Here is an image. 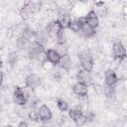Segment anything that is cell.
Here are the masks:
<instances>
[{"label": "cell", "instance_id": "obj_6", "mask_svg": "<svg viewBox=\"0 0 127 127\" xmlns=\"http://www.w3.org/2000/svg\"><path fill=\"white\" fill-rule=\"evenodd\" d=\"M42 84V78L39 74L37 73H30L26 78H25V85L26 87L34 90L38 88Z\"/></svg>", "mask_w": 127, "mask_h": 127}, {"label": "cell", "instance_id": "obj_5", "mask_svg": "<svg viewBox=\"0 0 127 127\" xmlns=\"http://www.w3.org/2000/svg\"><path fill=\"white\" fill-rule=\"evenodd\" d=\"M112 55L117 61H122L127 57V51L121 42H115L112 45Z\"/></svg>", "mask_w": 127, "mask_h": 127}, {"label": "cell", "instance_id": "obj_15", "mask_svg": "<svg viewBox=\"0 0 127 127\" xmlns=\"http://www.w3.org/2000/svg\"><path fill=\"white\" fill-rule=\"evenodd\" d=\"M58 20L60 21V23H61V25H62V27L64 29H68V26H69V24L71 22V17H70V15L68 13L64 12V13H62L60 15Z\"/></svg>", "mask_w": 127, "mask_h": 127}, {"label": "cell", "instance_id": "obj_2", "mask_svg": "<svg viewBox=\"0 0 127 127\" xmlns=\"http://www.w3.org/2000/svg\"><path fill=\"white\" fill-rule=\"evenodd\" d=\"M27 53H28V56L31 60H37L40 58V56L42 54L46 53L45 46L39 44L36 41H32L27 48Z\"/></svg>", "mask_w": 127, "mask_h": 127}, {"label": "cell", "instance_id": "obj_1", "mask_svg": "<svg viewBox=\"0 0 127 127\" xmlns=\"http://www.w3.org/2000/svg\"><path fill=\"white\" fill-rule=\"evenodd\" d=\"M77 58L80 63L81 68L88 72H91L94 67V60L91 51L89 49H84L78 53Z\"/></svg>", "mask_w": 127, "mask_h": 127}, {"label": "cell", "instance_id": "obj_21", "mask_svg": "<svg viewBox=\"0 0 127 127\" xmlns=\"http://www.w3.org/2000/svg\"><path fill=\"white\" fill-rule=\"evenodd\" d=\"M30 43L31 42H28L24 38L19 37L18 40H17V42H16V45H17L18 50H27V48H28V46H29Z\"/></svg>", "mask_w": 127, "mask_h": 127}, {"label": "cell", "instance_id": "obj_4", "mask_svg": "<svg viewBox=\"0 0 127 127\" xmlns=\"http://www.w3.org/2000/svg\"><path fill=\"white\" fill-rule=\"evenodd\" d=\"M64 28L62 27L60 21L59 20H55V21H53V22H51V23L48 24V26L46 27V30L45 31H46V33H47V35H48L49 38L57 40L59 33Z\"/></svg>", "mask_w": 127, "mask_h": 127}, {"label": "cell", "instance_id": "obj_24", "mask_svg": "<svg viewBox=\"0 0 127 127\" xmlns=\"http://www.w3.org/2000/svg\"><path fill=\"white\" fill-rule=\"evenodd\" d=\"M28 117H29V119L31 120V121H34V122H37V121H39L40 119H39V114H38V110H31V111H29V113H28Z\"/></svg>", "mask_w": 127, "mask_h": 127}, {"label": "cell", "instance_id": "obj_23", "mask_svg": "<svg viewBox=\"0 0 127 127\" xmlns=\"http://www.w3.org/2000/svg\"><path fill=\"white\" fill-rule=\"evenodd\" d=\"M55 50L59 53V55H60L61 57H64V56L68 55V54H67V48H66V46H65L64 44H58Z\"/></svg>", "mask_w": 127, "mask_h": 127}, {"label": "cell", "instance_id": "obj_16", "mask_svg": "<svg viewBox=\"0 0 127 127\" xmlns=\"http://www.w3.org/2000/svg\"><path fill=\"white\" fill-rule=\"evenodd\" d=\"M59 65H60L62 68H64V70L68 71V70L70 69V67H71V60H70V57H69L68 55L62 57Z\"/></svg>", "mask_w": 127, "mask_h": 127}, {"label": "cell", "instance_id": "obj_17", "mask_svg": "<svg viewBox=\"0 0 127 127\" xmlns=\"http://www.w3.org/2000/svg\"><path fill=\"white\" fill-rule=\"evenodd\" d=\"M22 38H24L25 40H27L28 42H32V40L34 41L35 40V37H36V32L33 31L32 29L30 28H26L23 30L22 32V35H21Z\"/></svg>", "mask_w": 127, "mask_h": 127}, {"label": "cell", "instance_id": "obj_20", "mask_svg": "<svg viewBox=\"0 0 127 127\" xmlns=\"http://www.w3.org/2000/svg\"><path fill=\"white\" fill-rule=\"evenodd\" d=\"M56 103H57V107H58L61 111L64 112V111L69 110V105H68V103H67L64 99H63V98H58L57 101H56Z\"/></svg>", "mask_w": 127, "mask_h": 127}, {"label": "cell", "instance_id": "obj_22", "mask_svg": "<svg viewBox=\"0 0 127 127\" xmlns=\"http://www.w3.org/2000/svg\"><path fill=\"white\" fill-rule=\"evenodd\" d=\"M17 61H18V54L16 52H11L7 57V63L9 64V65L14 66Z\"/></svg>", "mask_w": 127, "mask_h": 127}, {"label": "cell", "instance_id": "obj_14", "mask_svg": "<svg viewBox=\"0 0 127 127\" xmlns=\"http://www.w3.org/2000/svg\"><path fill=\"white\" fill-rule=\"evenodd\" d=\"M83 114H84V113H83V111H82V108H81L79 105L74 106V107H72V108H69V110H68V116H69V118H70L74 123H75Z\"/></svg>", "mask_w": 127, "mask_h": 127}, {"label": "cell", "instance_id": "obj_26", "mask_svg": "<svg viewBox=\"0 0 127 127\" xmlns=\"http://www.w3.org/2000/svg\"><path fill=\"white\" fill-rule=\"evenodd\" d=\"M5 127H12V125H6Z\"/></svg>", "mask_w": 127, "mask_h": 127}, {"label": "cell", "instance_id": "obj_25", "mask_svg": "<svg viewBox=\"0 0 127 127\" xmlns=\"http://www.w3.org/2000/svg\"><path fill=\"white\" fill-rule=\"evenodd\" d=\"M17 127H29V125L27 124V122H25V121H20L19 123H18V126Z\"/></svg>", "mask_w": 127, "mask_h": 127}, {"label": "cell", "instance_id": "obj_12", "mask_svg": "<svg viewBox=\"0 0 127 127\" xmlns=\"http://www.w3.org/2000/svg\"><path fill=\"white\" fill-rule=\"evenodd\" d=\"M76 79H77V82H80V83H83L85 85H89L92 81V77H91V74L90 72L84 70V69H79L76 73Z\"/></svg>", "mask_w": 127, "mask_h": 127}, {"label": "cell", "instance_id": "obj_8", "mask_svg": "<svg viewBox=\"0 0 127 127\" xmlns=\"http://www.w3.org/2000/svg\"><path fill=\"white\" fill-rule=\"evenodd\" d=\"M45 58L53 65L60 64V62H61V59H62V57L59 55V53L55 49H48V50H46Z\"/></svg>", "mask_w": 127, "mask_h": 127}, {"label": "cell", "instance_id": "obj_7", "mask_svg": "<svg viewBox=\"0 0 127 127\" xmlns=\"http://www.w3.org/2000/svg\"><path fill=\"white\" fill-rule=\"evenodd\" d=\"M104 81H105L106 86H108V87H114L117 84V82L119 81V78H118L116 72L113 69L107 68L104 71Z\"/></svg>", "mask_w": 127, "mask_h": 127}, {"label": "cell", "instance_id": "obj_18", "mask_svg": "<svg viewBox=\"0 0 127 127\" xmlns=\"http://www.w3.org/2000/svg\"><path fill=\"white\" fill-rule=\"evenodd\" d=\"M68 29H69L71 32L75 33V34L80 33V29H81V22H80V19L78 18V19H75V20H71V22H70V24H69V26H68Z\"/></svg>", "mask_w": 127, "mask_h": 127}, {"label": "cell", "instance_id": "obj_10", "mask_svg": "<svg viewBox=\"0 0 127 127\" xmlns=\"http://www.w3.org/2000/svg\"><path fill=\"white\" fill-rule=\"evenodd\" d=\"M38 114H39V119L41 121H49L52 119V111L50 109V107L46 104H42L39 108H38Z\"/></svg>", "mask_w": 127, "mask_h": 127}, {"label": "cell", "instance_id": "obj_13", "mask_svg": "<svg viewBox=\"0 0 127 127\" xmlns=\"http://www.w3.org/2000/svg\"><path fill=\"white\" fill-rule=\"evenodd\" d=\"M72 91L78 97H85L88 93V86L83 83L76 82L72 85Z\"/></svg>", "mask_w": 127, "mask_h": 127}, {"label": "cell", "instance_id": "obj_9", "mask_svg": "<svg viewBox=\"0 0 127 127\" xmlns=\"http://www.w3.org/2000/svg\"><path fill=\"white\" fill-rule=\"evenodd\" d=\"M84 21L93 29L96 30V28L99 26V18L96 14L95 10H90L84 17Z\"/></svg>", "mask_w": 127, "mask_h": 127}, {"label": "cell", "instance_id": "obj_3", "mask_svg": "<svg viewBox=\"0 0 127 127\" xmlns=\"http://www.w3.org/2000/svg\"><path fill=\"white\" fill-rule=\"evenodd\" d=\"M12 98H13V101L15 104H17L19 106H24V105H26L29 96L27 95V93L24 91V89L22 87L16 86L13 91Z\"/></svg>", "mask_w": 127, "mask_h": 127}, {"label": "cell", "instance_id": "obj_19", "mask_svg": "<svg viewBox=\"0 0 127 127\" xmlns=\"http://www.w3.org/2000/svg\"><path fill=\"white\" fill-rule=\"evenodd\" d=\"M47 40H48V35H47L46 31H38V32H36V37H35L34 41H36L39 44L45 46Z\"/></svg>", "mask_w": 127, "mask_h": 127}, {"label": "cell", "instance_id": "obj_11", "mask_svg": "<svg viewBox=\"0 0 127 127\" xmlns=\"http://www.w3.org/2000/svg\"><path fill=\"white\" fill-rule=\"evenodd\" d=\"M80 19V22H81V29H80V33L83 37L85 38H92L93 36H95L96 34V31L95 29L91 28L85 21H84V18H79Z\"/></svg>", "mask_w": 127, "mask_h": 127}]
</instances>
